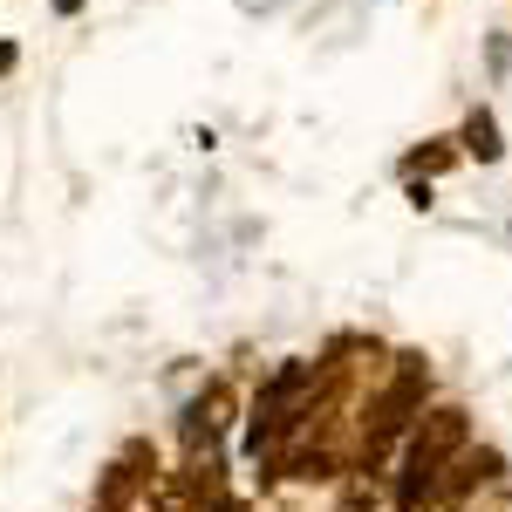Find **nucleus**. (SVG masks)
Masks as SVG:
<instances>
[{
    "label": "nucleus",
    "instance_id": "obj_4",
    "mask_svg": "<svg viewBox=\"0 0 512 512\" xmlns=\"http://www.w3.org/2000/svg\"><path fill=\"white\" fill-rule=\"evenodd\" d=\"M14 62H21V48H14V41H0V76H7Z\"/></svg>",
    "mask_w": 512,
    "mask_h": 512
},
{
    "label": "nucleus",
    "instance_id": "obj_6",
    "mask_svg": "<svg viewBox=\"0 0 512 512\" xmlns=\"http://www.w3.org/2000/svg\"><path fill=\"white\" fill-rule=\"evenodd\" d=\"M212 512H246V506H239V499H219V506H212Z\"/></svg>",
    "mask_w": 512,
    "mask_h": 512
},
{
    "label": "nucleus",
    "instance_id": "obj_2",
    "mask_svg": "<svg viewBox=\"0 0 512 512\" xmlns=\"http://www.w3.org/2000/svg\"><path fill=\"white\" fill-rule=\"evenodd\" d=\"M458 144H465V158H478V164L506 158V144H499V117H492V110H472L465 130H458Z\"/></svg>",
    "mask_w": 512,
    "mask_h": 512
},
{
    "label": "nucleus",
    "instance_id": "obj_3",
    "mask_svg": "<svg viewBox=\"0 0 512 512\" xmlns=\"http://www.w3.org/2000/svg\"><path fill=\"white\" fill-rule=\"evenodd\" d=\"M458 158H465V144H458V137H431L424 151H410V158H403V171H410V178H417V171L431 178V171H451Z\"/></svg>",
    "mask_w": 512,
    "mask_h": 512
},
{
    "label": "nucleus",
    "instance_id": "obj_1",
    "mask_svg": "<svg viewBox=\"0 0 512 512\" xmlns=\"http://www.w3.org/2000/svg\"><path fill=\"white\" fill-rule=\"evenodd\" d=\"M451 451H465V410H437V417H424V431L410 437L403 472H396V506L424 512V499L437 492V478H444V458H451Z\"/></svg>",
    "mask_w": 512,
    "mask_h": 512
},
{
    "label": "nucleus",
    "instance_id": "obj_5",
    "mask_svg": "<svg viewBox=\"0 0 512 512\" xmlns=\"http://www.w3.org/2000/svg\"><path fill=\"white\" fill-rule=\"evenodd\" d=\"M55 14H82V0H55Z\"/></svg>",
    "mask_w": 512,
    "mask_h": 512
}]
</instances>
